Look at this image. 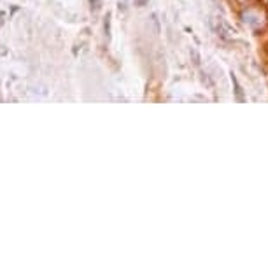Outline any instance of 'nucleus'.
Listing matches in <instances>:
<instances>
[]
</instances>
